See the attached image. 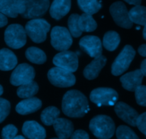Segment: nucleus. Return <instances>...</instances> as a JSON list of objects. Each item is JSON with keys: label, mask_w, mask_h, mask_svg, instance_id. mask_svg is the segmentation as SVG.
<instances>
[{"label": "nucleus", "mask_w": 146, "mask_h": 139, "mask_svg": "<svg viewBox=\"0 0 146 139\" xmlns=\"http://www.w3.org/2000/svg\"><path fill=\"white\" fill-rule=\"evenodd\" d=\"M143 76L141 70L137 69L124 74L121 77L120 80L125 89L129 91H135V89L142 84Z\"/></svg>", "instance_id": "16"}, {"label": "nucleus", "mask_w": 146, "mask_h": 139, "mask_svg": "<svg viewBox=\"0 0 146 139\" xmlns=\"http://www.w3.org/2000/svg\"><path fill=\"white\" fill-rule=\"evenodd\" d=\"M135 96L140 106H146V86H140L135 89Z\"/></svg>", "instance_id": "32"}, {"label": "nucleus", "mask_w": 146, "mask_h": 139, "mask_svg": "<svg viewBox=\"0 0 146 139\" xmlns=\"http://www.w3.org/2000/svg\"><path fill=\"white\" fill-rule=\"evenodd\" d=\"M129 18L132 23L141 26L146 25V7L138 5L131 9L128 11Z\"/></svg>", "instance_id": "23"}, {"label": "nucleus", "mask_w": 146, "mask_h": 139, "mask_svg": "<svg viewBox=\"0 0 146 139\" xmlns=\"http://www.w3.org/2000/svg\"><path fill=\"white\" fill-rule=\"evenodd\" d=\"M14 139H25V138L23 136H16Z\"/></svg>", "instance_id": "42"}, {"label": "nucleus", "mask_w": 146, "mask_h": 139, "mask_svg": "<svg viewBox=\"0 0 146 139\" xmlns=\"http://www.w3.org/2000/svg\"><path fill=\"white\" fill-rule=\"evenodd\" d=\"M71 6V0H54L50 7V14L55 19H61L69 12Z\"/></svg>", "instance_id": "21"}, {"label": "nucleus", "mask_w": 146, "mask_h": 139, "mask_svg": "<svg viewBox=\"0 0 146 139\" xmlns=\"http://www.w3.org/2000/svg\"><path fill=\"white\" fill-rule=\"evenodd\" d=\"M48 78L53 85L61 88L72 86L76 83V77L72 72L58 67H54L48 71Z\"/></svg>", "instance_id": "7"}, {"label": "nucleus", "mask_w": 146, "mask_h": 139, "mask_svg": "<svg viewBox=\"0 0 146 139\" xmlns=\"http://www.w3.org/2000/svg\"><path fill=\"white\" fill-rule=\"evenodd\" d=\"M135 56V51L131 46L126 45L116 57L111 67V73L119 76L125 72L131 65Z\"/></svg>", "instance_id": "5"}, {"label": "nucleus", "mask_w": 146, "mask_h": 139, "mask_svg": "<svg viewBox=\"0 0 146 139\" xmlns=\"http://www.w3.org/2000/svg\"><path fill=\"white\" fill-rule=\"evenodd\" d=\"M78 25L82 32L83 31L91 32V31H94L97 28V23L93 18L92 16L85 14V13L79 16Z\"/></svg>", "instance_id": "28"}, {"label": "nucleus", "mask_w": 146, "mask_h": 139, "mask_svg": "<svg viewBox=\"0 0 146 139\" xmlns=\"http://www.w3.org/2000/svg\"><path fill=\"white\" fill-rule=\"evenodd\" d=\"M53 63L56 67L73 73L78 67V56L73 51H61L54 57Z\"/></svg>", "instance_id": "11"}, {"label": "nucleus", "mask_w": 146, "mask_h": 139, "mask_svg": "<svg viewBox=\"0 0 146 139\" xmlns=\"http://www.w3.org/2000/svg\"><path fill=\"white\" fill-rule=\"evenodd\" d=\"M136 126L138 127L140 131L146 136V112L138 116L136 121Z\"/></svg>", "instance_id": "35"}, {"label": "nucleus", "mask_w": 146, "mask_h": 139, "mask_svg": "<svg viewBox=\"0 0 146 139\" xmlns=\"http://www.w3.org/2000/svg\"><path fill=\"white\" fill-rule=\"evenodd\" d=\"M11 105L7 100L0 98V123L2 122L9 114Z\"/></svg>", "instance_id": "33"}, {"label": "nucleus", "mask_w": 146, "mask_h": 139, "mask_svg": "<svg viewBox=\"0 0 146 139\" xmlns=\"http://www.w3.org/2000/svg\"><path fill=\"white\" fill-rule=\"evenodd\" d=\"M142 72V74H143V76H146V59L143 60L141 63V69H140Z\"/></svg>", "instance_id": "39"}, {"label": "nucleus", "mask_w": 146, "mask_h": 139, "mask_svg": "<svg viewBox=\"0 0 146 139\" xmlns=\"http://www.w3.org/2000/svg\"><path fill=\"white\" fill-rule=\"evenodd\" d=\"M42 103L40 99L36 97L26 98L19 103L16 106V111L21 115L32 114L40 109Z\"/></svg>", "instance_id": "18"}, {"label": "nucleus", "mask_w": 146, "mask_h": 139, "mask_svg": "<svg viewBox=\"0 0 146 139\" xmlns=\"http://www.w3.org/2000/svg\"><path fill=\"white\" fill-rule=\"evenodd\" d=\"M57 136L60 139H68L74 133L72 122L66 118H58L53 124Z\"/></svg>", "instance_id": "20"}, {"label": "nucleus", "mask_w": 146, "mask_h": 139, "mask_svg": "<svg viewBox=\"0 0 146 139\" xmlns=\"http://www.w3.org/2000/svg\"><path fill=\"white\" fill-rule=\"evenodd\" d=\"M26 57L31 62L36 64H42L46 61V54L37 47H29L25 53Z\"/></svg>", "instance_id": "24"}, {"label": "nucleus", "mask_w": 146, "mask_h": 139, "mask_svg": "<svg viewBox=\"0 0 146 139\" xmlns=\"http://www.w3.org/2000/svg\"><path fill=\"white\" fill-rule=\"evenodd\" d=\"M60 111L54 106L47 107L41 114V120L46 126H51L58 118Z\"/></svg>", "instance_id": "29"}, {"label": "nucleus", "mask_w": 146, "mask_h": 139, "mask_svg": "<svg viewBox=\"0 0 146 139\" xmlns=\"http://www.w3.org/2000/svg\"><path fill=\"white\" fill-rule=\"evenodd\" d=\"M143 38L146 40V25L145 26L143 29Z\"/></svg>", "instance_id": "41"}, {"label": "nucleus", "mask_w": 146, "mask_h": 139, "mask_svg": "<svg viewBox=\"0 0 146 139\" xmlns=\"http://www.w3.org/2000/svg\"><path fill=\"white\" fill-rule=\"evenodd\" d=\"M124 1H126V2L128 3L129 4H133V5L138 6V5H141L142 0H124Z\"/></svg>", "instance_id": "40"}, {"label": "nucleus", "mask_w": 146, "mask_h": 139, "mask_svg": "<svg viewBox=\"0 0 146 139\" xmlns=\"http://www.w3.org/2000/svg\"><path fill=\"white\" fill-rule=\"evenodd\" d=\"M25 11L21 17L25 19H36L44 15L49 7V0H23Z\"/></svg>", "instance_id": "10"}, {"label": "nucleus", "mask_w": 146, "mask_h": 139, "mask_svg": "<svg viewBox=\"0 0 146 139\" xmlns=\"http://www.w3.org/2000/svg\"><path fill=\"white\" fill-rule=\"evenodd\" d=\"M62 111L71 118H81L89 111L88 99L79 91H67L63 97Z\"/></svg>", "instance_id": "1"}, {"label": "nucleus", "mask_w": 146, "mask_h": 139, "mask_svg": "<svg viewBox=\"0 0 146 139\" xmlns=\"http://www.w3.org/2000/svg\"><path fill=\"white\" fill-rule=\"evenodd\" d=\"M79 46L83 51L93 58L102 55V43L98 37L86 36L80 40Z\"/></svg>", "instance_id": "13"}, {"label": "nucleus", "mask_w": 146, "mask_h": 139, "mask_svg": "<svg viewBox=\"0 0 146 139\" xmlns=\"http://www.w3.org/2000/svg\"><path fill=\"white\" fill-rule=\"evenodd\" d=\"M110 13L117 25L125 29H131L133 23L129 18L128 11L122 1H115L110 7Z\"/></svg>", "instance_id": "12"}, {"label": "nucleus", "mask_w": 146, "mask_h": 139, "mask_svg": "<svg viewBox=\"0 0 146 139\" xmlns=\"http://www.w3.org/2000/svg\"><path fill=\"white\" fill-rule=\"evenodd\" d=\"M138 53L142 57H146V44H143L138 48Z\"/></svg>", "instance_id": "38"}, {"label": "nucleus", "mask_w": 146, "mask_h": 139, "mask_svg": "<svg viewBox=\"0 0 146 139\" xmlns=\"http://www.w3.org/2000/svg\"><path fill=\"white\" fill-rule=\"evenodd\" d=\"M38 91V84L36 82L32 81L27 84L20 86L17 89V95L21 98H29L36 95Z\"/></svg>", "instance_id": "26"}, {"label": "nucleus", "mask_w": 146, "mask_h": 139, "mask_svg": "<svg viewBox=\"0 0 146 139\" xmlns=\"http://www.w3.org/2000/svg\"><path fill=\"white\" fill-rule=\"evenodd\" d=\"M25 11L23 0H0V12L9 17L16 18Z\"/></svg>", "instance_id": "14"}, {"label": "nucleus", "mask_w": 146, "mask_h": 139, "mask_svg": "<svg viewBox=\"0 0 146 139\" xmlns=\"http://www.w3.org/2000/svg\"><path fill=\"white\" fill-rule=\"evenodd\" d=\"M78 18L79 15L77 14H73L69 17L68 20V26L69 29V32L71 36L75 38L79 37L82 34V31H81L78 25Z\"/></svg>", "instance_id": "30"}, {"label": "nucleus", "mask_w": 146, "mask_h": 139, "mask_svg": "<svg viewBox=\"0 0 146 139\" xmlns=\"http://www.w3.org/2000/svg\"><path fill=\"white\" fill-rule=\"evenodd\" d=\"M107 59L104 56L95 58L86 67L84 71V75L85 78L88 80H93L98 77L100 71L106 64Z\"/></svg>", "instance_id": "19"}, {"label": "nucleus", "mask_w": 146, "mask_h": 139, "mask_svg": "<svg viewBox=\"0 0 146 139\" xmlns=\"http://www.w3.org/2000/svg\"><path fill=\"white\" fill-rule=\"evenodd\" d=\"M121 41L119 34L114 31H109L105 34L103 40V45L110 51H113L117 49Z\"/></svg>", "instance_id": "25"}, {"label": "nucleus", "mask_w": 146, "mask_h": 139, "mask_svg": "<svg viewBox=\"0 0 146 139\" xmlns=\"http://www.w3.org/2000/svg\"><path fill=\"white\" fill-rule=\"evenodd\" d=\"M35 77V71L29 64H21L14 69L10 77V83L13 86H21L30 83Z\"/></svg>", "instance_id": "9"}, {"label": "nucleus", "mask_w": 146, "mask_h": 139, "mask_svg": "<svg viewBox=\"0 0 146 139\" xmlns=\"http://www.w3.org/2000/svg\"><path fill=\"white\" fill-rule=\"evenodd\" d=\"M7 23H8V20H7V17L0 12V28L7 25Z\"/></svg>", "instance_id": "37"}, {"label": "nucleus", "mask_w": 146, "mask_h": 139, "mask_svg": "<svg viewBox=\"0 0 146 139\" xmlns=\"http://www.w3.org/2000/svg\"><path fill=\"white\" fill-rule=\"evenodd\" d=\"M17 132L18 130L16 126L9 124L3 128L1 131V137L3 139H14L17 136Z\"/></svg>", "instance_id": "34"}, {"label": "nucleus", "mask_w": 146, "mask_h": 139, "mask_svg": "<svg viewBox=\"0 0 146 139\" xmlns=\"http://www.w3.org/2000/svg\"><path fill=\"white\" fill-rule=\"evenodd\" d=\"M51 25L43 19H33L27 22L25 31L27 35L35 43H41L46 39Z\"/></svg>", "instance_id": "3"}, {"label": "nucleus", "mask_w": 146, "mask_h": 139, "mask_svg": "<svg viewBox=\"0 0 146 139\" xmlns=\"http://www.w3.org/2000/svg\"><path fill=\"white\" fill-rule=\"evenodd\" d=\"M114 110L121 119L132 126H136V121L139 115L134 108L125 103L118 102L115 104Z\"/></svg>", "instance_id": "15"}, {"label": "nucleus", "mask_w": 146, "mask_h": 139, "mask_svg": "<svg viewBox=\"0 0 146 139\" xmlns=\"http://www.w3.org/2000/svg\"><path fill=\"white\" fill-rule=\"evenodd\" d=\"M51 139H60V138H51Z\"/></svg>", "instance_id": "44"}, {"label": "nucleus", "mask_w": 146, "mask_h": 139, "mask_svg": "<svg viewBox=\"0 0 146 139\" xmlns=\"http://www.w3.org/2000/svg\"><path fill=\"white\" fill-rule=\"evenodd\" d=\"M77 1L80 9L85 14L91 16L98 12L102 7L98 0H77Z\"/></svg>", "instance_id": "27"}, {"label": "nucleus", "mask_w": 146, "mask_h": 139, "mask_svg": "<svg viewBox=\"0 0 146 139\" xmlns=\"http://www.w3.org/2000/svg\"><path fill=\"white\" fill-rule=\"evenodd\" d=\"M3 94V88L1 85H0V96Z\"/></svg>", "instance_id": "43"}, {"label": "nucleus", "mask_w": 146, "mask_h": 139, "mask_svg": "<svg viewBox=\"0 0 146 139\" xmlns=\"http://www.w3.org/2000/svg\"><path fill=\"white\" fill-rule=\"evenodd\" d=\"M22 132L29 139H45L46 136L44 127L34 121H26L23 125Z\"/></svg>", "instance_id": "17"}, {"label": "nucleus", "mask_w": 146, "mask_h": 139, "mask_svg": "<svg viewBox=\"0 0 146 139\" xmlns=\"http://www.w3.org/2000/svg\"><path fill=\"white\" fill-rule=\"evenodd\" d=\"M89 128L92 134L98 139H109L115 133V124L111 117L98 115L91 119Z\"/></svg>", "instance_id": "2"}, {"label": "nucleus", "mask_w": 146, "mask_h": 139, "mask_svg": "<svg viewBox=\"0 0 146 139\" xmlns=\"http://www.w3.org/2000/svg\"><path fill=\"white\" fill-rule=\"evenodd\" d=\"M4 40L7 46L11 48L15 49L21 48L27 43L25 29L20 24H11L6 29Z\"/></svg>", "instance_id": "4"}, {"label": "nucleus", "mask_w": 146, "mask_h": 139, "mask_svg": "<svg viewBox=\"0 0 146 139\" xmlns=\"http://www.w3.org/2000/svg\"><path fill=\"white\" fill-rule=\"evenodd\" d=\"M71 139H89V136L83 130H77L72 134Z\"/></svg>", "instance_id": "36"}, {"label": "nucleus", "mask_w": 146, "mask_h": 139, "mask_svg": "<svg viewBox=\"0 0 146 139\" xmlns=\"http://www.w3.org/2000/svg\"><path fill=\"white\" fill-rule=\"evenodd\" d=\"M51 43L56 50L67 51L73 43L72 36L65 27H55L51 30Z\"/></svg>", "instance_id": "6"}, {"label": "nucleus", "mask_w": 146, "mask_h": 139, "mask_svg": "<svg viewBox=\"0 0 146 139\" xmlns=\"http://www.w3.org/2000/svg\"><path fill=\"white\" fill-rule=\"evenodd\" d=\"M17 58L15 54L8 49L0 50V70L10 71L16 67Z\"/></svg>", "instance_id": "22"}, {"label": "nucleus", "mask_w": 146, "mask_h": 139, "mask_svg": "<svg viewBox=\"0 0 146 139\" xmlns=\"http://www.w3.org/2000/svg\"><path fill=\"white\" fill-rule=\"evenodd\" d=\"M118 139H139L133 130L126 126H120L116 130Z\"/></svg>", "instance_id": "31"}, {"label": "nucleus", "mask_w": 146, "mask_h": 139, "mask_svg": "<svg viewBox=\"0 0 146 139\" xmlns=\"http://www.w3.org/2000/svg\"><path fill=\"white\" fill-rule=\"evenodd\" d=\"M118 98V94L111 88H97L90 94V99L98 106H114Z\"/></svg>", "instance_id": "8"}]
</instances>
